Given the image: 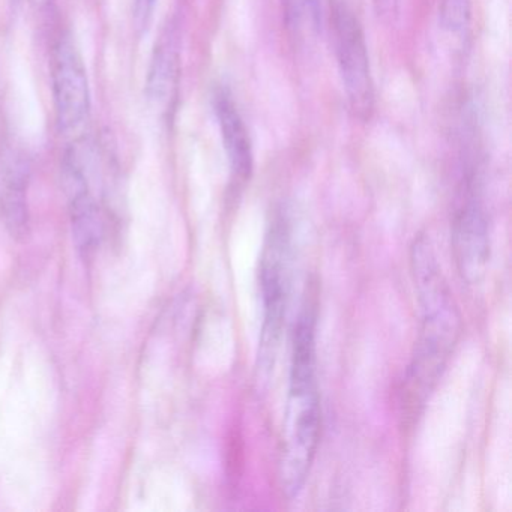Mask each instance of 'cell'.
Segmentation results:
<instances>
[{
	"mask_svg": "<svg viewBox=\"0 0 512 512\" xmlns=\"http://www.w3.org/2000/svg\"><path fill=\"white\" fill-rule=\"evenodd\" d=\"M290 230L286 215L277 214L266 235L260 262V283H262L263 320L262 341H260L259 370L269 371L274 365L286 317L287 296H289Z\"/></svg>",
	"mask_w": 512,
	"mask_h": 512,
	"instance_id": "cell-3",
	"label": "cell"
},
{
	"mask_svg": "<svg viewBox=\"0 0 512 512\" xmlns=\"http://www.w3.org/2000/svg\"><path fill=\"white\" fill-rule=\"evenodd\" d=\"M179 35L175 26H167L155 47L148 77V97L158 107L169 109L176 97L179 82Z\"/></svg>",
	"mask_w": 512,
	"mask_h": 512,
	"instance_id": "cell-8",
	"label": "cell"
},
{
	"mask_svg": "<svg viewBox=\"0 0 512 512\" xmlns=\"http://www.w3.org/2000/svg\"><path fill=\"white\" fill-rule=\"evenodd\" d=\"M155 5H157V0H134V25H136V29L140 34H143L148 29L152 14H154Z\"/></svg>",
	"mask_w": 512,
	"mask_h": 512,
	"instance_id": "cell-11",
	"label": "cell"
},
{
	"mask_svg": "<svg viewBox=\"0 0 512 512\" xmlns=\"http://www.w3.org/2000/svg\"><path fill=\"white\" fill-rule=\"evenodd\" d=\"M331 20L335 56L350 109L358 118H370L374 106V88L361 23L343 2L334 5Z\"/></svg>",
	"mask_w": 512,
	"mask_h": 512,
	"instance_id": "cell-4",
	"label": "cell"
},
{
	"mask_svg": "<svg viewBox=\"0 0 512 512\" xmlns=\"http://www.w3.org/2000/svg\"><path fill=\"white\" fill-rule=\"evenodd\" d=\"M215 115L233 176L245 181L253 172V148L244 119L226 89L215 95Z\"/></svg>",
	"mask_w": 512,
	"mask_h": 512,
	"instance_id": "cell-7",
	"label": "cell"
},
{
	"mask_svg": "<svg viewBox=\"0 0 512 512\" xmlns=\"http://www.w3.org/2000/svg\"><path fill=\"white\" fill-rule=\"evenodd\" d=\"M410 259L421 307V331L404 383L403 406L415 412L442 376L460 338L463 323L451 287L427 236L416 239Z\"/></svg>",
	"mask_w": 512,
	"mask_h": 512,
	"instance_id": "cell-1",
	"label": "cell"
},
{
	"mask_svg": "<svg viewBox=\"0 0 512 512\" xmlns=\"http://www.w3.org/2000/svg\"><path fill=\"white\" fill-rule=\"evenodd\" d=\"M472 4L470 0H440L439 20L443 29L460 34L469 26Z\"/></svg>",
	"mask_w": 512,
	"mask_h": 512,
	"instance_id": "cell-9",
	"label": "cell"
},
{
	"mask_svg": "<svg viewBox=\"0 0 512 512\" xmlns=\"http://www.w3.org/2000/svg\"><path fill=\"white\" fill-rule=\"evenodd\" d=\"M287 17L293 25H299L305 17L316 20L319 17L320 0H284Z\"/></svg>",
	"mask_w": 512,
	"mask_h": 512,
	"instance_id": "cell-10",
	"label": "cell"
},
{
	"mask_svg": "<svg viewBox=\"0 0 512 512\" xmlns=\"http://www.w3.org/2000/svg\"><path fill=\"white\" fill-rule=\"evenodd\" d=\"M29 2L35 5H46L49 0H29Z\"/></svg>",
	"mask_w": 512,
	"mask_h": 512,
	"instance_id": "cell-13",
	"label": "cell"
},
{
	"mask_svg": "<svg viewBox=\"0 0 512 512\" xmlns=\"http://www.w3.org/2000/svg\"><path fill=\"white\" fill-rule=\"evenodd\" d=\"M452 250L461 278L476 286L487 271L490 257L487 212L472 181L461 185L452 220Z\"/></svg>",
	"mask_w": 512,
	"mask_h": 512,
	"instance_id": "cell-5",
	"label": "cell"
},
{
	"mask_svg": "<svg viewBox=\"0 0 512 512\" xmlns=\"http://www.w3.org/2000/svg\"><path fill=\"white\" fill-rule=\"evenodd\" d=\"M52 85L59 130L64 133L76 131L88 119L91 89L85 62L71 37L61 38L56 44L52 62Z\"/></svg>",
	"mask_w": 512,
	"mask_h": 512,
	"instance_id": "cell-6",
	"label": "cell"
},
{
	"mask_svg": "<svg viewBox=\"0 0 512 512\" xmlns=\"http://www.w3.org/2000/svg\"><path fill=\"white\" fill-rule=\"evenodd\" d=\"M395 2H397V0H376V5L380 13L391 14L395 8Z\"/></svg>",
	"mask_w": 512,
	"mask_h": 512,
	"instance_id": "cell-12",
	"label": "cell"
},
{
	"mask_svg": "<svg viewBox=\"0 0 512 512\" xmlns=\"http://www.w3.org/2000/svg\"><path fill=\"white\" fill-rule=\"evenodd\" d=\"M320 401L316 380V313L311 302L299 314L293 334L289 401L284 424L280 481L284 493L298 496L316 457Z\"/></svg>",
	"mask_w": 512,
	"mask_h": 512,
	"instance_id": "cell-2",
	"label": "cell"
}]
</instances>
